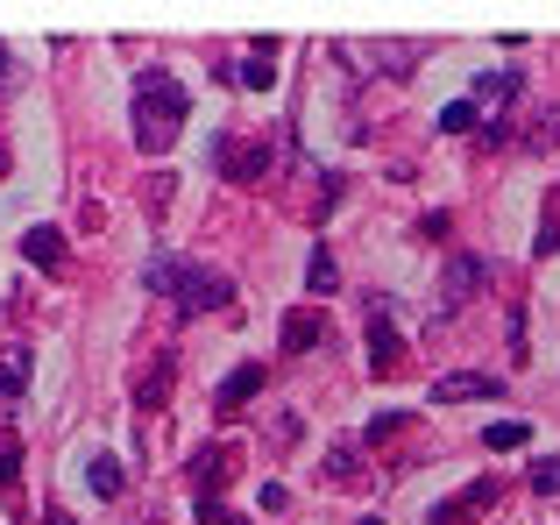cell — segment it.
Returning a JSON list of instances; mask_svg holds the SVG:
<instances>
[{
    "label": "cell",
    "mask_w": 560,
    "mask_h": 525,
    "mask_svg": "<svg viewBox=\"0 0 560 525\" xmlns=\"http://www.w3.org/2000/svg\"><path fill=\"white\" fill-rule=\"evenodd\" d=\"M341 284V270H334V249H313L305 256V291H334Z\"/></svg>",
    "instance_id": "obj_19"
},
{
    "label": "cell",
    "mask_w": 560,
    "mask_h": 525,
    "mask_svg": "<svg viewBox=\"0 0 560 525\" xmlns=\"http://www.w3.org/2000/svg\"><path fill=\"white\" fill-rule=\"evenodd\" d=\"M14 79V57H8V43H0V85H8Z\"/></svg>",
    "instance_id": "obj_25"
},
{
    "label": "cell",
    "mask_w": 560,
    "mask_h": 525,
    "mask_svg": "<svg viewBox=\"0 0 560 525\" xmlns=\"http://www.w3.org/2000/svg\"><path fill=\"white\" fill-rule=\"evenodd\" d=\"M8 171H14V150H8V142H0V178H8Z\"/></svg>",
    "instance_id": "obj_27"
},
{
    "label": "cell",
    "mask_w": 560,
    "mask_h": 525,
    "mask_svg": "<svg viewBox=\"0 0 560 525\" xmlns=\"http://www.w3.org/2000/svg\"><path fill=\"white\" fill-rule=\"evenodd\" d=\"M262 384H270V370H262V362H242V370H234L228 384H220V398H213V405H220V412H242V405L256 398Z\"/></svg>",
    "instance_id": "obj_11"
},
{
    "label": "cell",
    "mask_w": 560,
    "mask_h": 525,
    "mask_svg": "<svg viewBox=\"0 0 560 525\" xmlns=\"http://www.w3.org/2000/svg\"><path fill=\"white\" fill-rule=\"evenodd\" d=\"M319 327H327V319H319L313 305L284 313V355H305V348H319Z\"/></svg>",
    "instance_id": "obj_12"
},
{
    "label": "cell",
    "mask_w": 560,
    "mask_h": 525,
    "mask_svg": "<svg viewBox=\"0 0 560 525\" xmlns=\"http://www.w3.org/2000/svg\"><path fill=\"white\" fill-rule=\"evenodd\" d=\"M440 128H447V136H468V128H476V100H454V107H440Z\"/></svg>",
    "instance_id": "obj_21"
},
{
    "label": "cell",
    "mask_w": 560,
    "mask_h": 525,
    "mask_svg": "<svg viewBox=\"0 0 560 525\" xmlns=\"http://www.w3.org/2000/svg\"><path fill=\"white\" fill-rule=\"evenodd\" d=\"M525 441H533L525 419H490V427H482V447H490V455H518Z\"/></svg>",
    "instance_id": "obj_15"
},
{
    "label": "cell",
    "mask_w": 560,
    "mask_h": 525,
    "mask_svg": "<svg viewBox=\"0 0 560 525\" xmlns=\"http://www.w3.org/2000/svg\"><path fill=\"white\" fill-rule=\"evenodd\" d=\"M28 376H36V348L22 334H0V398H22Z\"/></svg>",
    "instance_id": "obj_7"
},
{
    "label": "cell",
    "mask_w": 560,
    "mask_h": 525,
    "mask_svg": "<svg viewBox=\"0 0 560 525\" xmlns=\"http://www.w3.org/2000/svg\"><path fill=\"white\" fill-rule=\"evenodd\" d=\"M199 525H248V518H234L220 498H199Z\"/></svg>",
    "instance_id": "obj_23"
},
{
    "label": "cell",
    "mask_w": 560,
    "mask_h": 525,
    "mask_svg": "<svg viewBox=\"0 0 560 525\" xmlns=\"http://www.w3.org/2000/svg\"><path fill=\"white\" fill-rule=\"evenodd\" d=\"M270 71H277V36H256V57H248L234 79H242L248 93H270Z\"/></svg>",
    "instance_id": "obj_14"
},
{
    "label": "cell",
    "mask_w": 560,
    "mask_h": 525,
    "mask_svg": "<svg viewBox=\"0 0 560 525\" xmlns=\"http://www.w3.org/2000/svg\"><path fill=\"white\" fill-rule=\"evenodd\" d=\"M533 490H547V498L560 490V462H553V455H539V462H533Z\"/></svg>",
    "instance_id": "obj_22"
},
{
    "label": "cell",
    "mask_w": 560,
    "mask_h": 525,
    "mask_svg": "<svg viewBox=\"0 0 560 525\" xmlns=\"http://www.w3.org/2000/svg\"><path fill=\"white\" fill-rule=\"evenodd\" d=\"M234 476V447H213V455H199L191 462V483L206 490V498H220V483Z\"/></svg>",
    "instance_id": "obj_13"
},
{
    "label": "cell",
    "mask_w": 560,
    "mask_h": 525,
    "mask_svg": "<svg viewBox=\"0 0 560 525\" xmlns=\"http://www.w3.org/2000/svg\"><path fill=\"white\" fill-rule=\"evenodd\" d=\"M476 284H482V256H454V262H447V284H440V319L462 313Z\"/></svg>",
    "instance_id": "obj_9"
},
{
    "label": "cell",
    "mask_w": 560,
    "mask_h": 525,
    "mask_svg": "<svg viewBox=\"0 0 560 525\" xmlns=\"http://www.w3.org/2000/svg\"><path fill=\"white\" fill-rule=\"evenodd\" d=\"M355 525H383V518H355Z\"/></svg>",
    "instance_id": "obj_28"
},
{
    "label": "cell",
    "mask_w": 560,
    "mask_h": 525,
    "mask_svg": "<svg viewBox=\"0 0 560 525\" xmlns=\"http://www.w3.org/2000/svg\"><path fill=\"white\" fill-rule=\"evenodd\" d=\"M256 504H262V512H284L291 490H284V483H262V490H256Z\"/></svg>",
    "instance_id": "obj_24"
},
{
    "label": "cell",
    "mask_w": 560,
    "mask_h": 525,
    "mask_svg": "<svg viewBox=\"0 0 560 525\" xmlns=\"http://www.w3.org/2000/svg\"><path fill=\"white\" fill-rule=\"evenodd\" d=\"M43 525H79V518H71V512H43Z\"/></svg>",
    "instance_id": "obj_26"
},
{
    "label": "cell",
    "mask_w": 560,
    "mask_h": 525,
    "mask_svg": "<svg viewBox=\"0 0 560 525\" xmlns=\"http://www.w3.org/2000/svg\"><path fill=\"white\" fill-rule=\"evenodd\" d=\"M497 498H504V483H468L462 498L433 504V512H425V525H468V518H482V512H490Z\"/></svg>",
    "instance_id": "obj_6"
},
{
    "label": "cell",
    "mask_w": 560,
    "mask_h": 525,
    "mask_svg": "<svg viewBox=\"0 0 560 525\" xmlns=\"http://www.w3.org/2000/svg\"><path fill=\"white\" fill-rule=\"evenodd\" d=\"M334 57H341V65H355L362 79H405V71L425 57V43H390V36H383V43H362V36H341V43H334Z\"/></svg>",
    "instance_id": "obj_2"
},
{
    "label": "cell",
    "mask_w": 560,
    "mask_h": 525,
    "mask_svg": "<svg viewBox=\"0 0 560 525\" xmlns=\"http://www.w3.org/2000/svg\"><path fill=\"white\" fill-rule=\"evenodd\" d=\"M185 114H191V93H185L178 79H164V71H150V79L136 85V142H142L150 156L178 142Z\"/></svg>",
    "instance_id": "obj_1"
},
{
    "label": "cell",
    "mask_w": 560,
    "mask_h": 525,
    "mask_svg": "<svg viewBox=\"0 0 560 525\" xmlns=\"http://www.w3.org/2000/svg\"><path fill=\"white\" fill-rule=\"evenodd\" d=\"M553 128H560V121H553Z\"/></svg>",
    "instance_id": "obj_29"
},
{
    "label": "cell",
    "mask_w": 560,
    "mask_h": 525,
    "mask_svg": "<svg viewBox=\"0 0 560 525\" xmlns=\"http://www.w3.org/2000/svg\"><path fill=\"white\" fill-rule=\"evenodd\" d=\"M327 476H334L341 490H362V455H355L348 441H334V447H327Z\"/></svg>",
    "instance_id": "obj_17"
},
{
    "label": "cell",
    "mask_w": 560,
    "mask_h": 525,
    "mask_svg": "<svg viewBox=\"0 0 560 525\" xmlns=\"http://www.w3.org/2000/svg\"><path fill=\"white\" fill-rule=\"evenodd\" d=\"M390 319H397V305H390V299H370V370H376V376H390L397 355H405V341H397Z\"/></svg>",
    "instance_id": "obj_5"
},
{
    "label": "cell",
    "mask_w": 560,
    "mask_h": 525,
    "mask_svg": "<svg viewBox=\"0 0 560 525\" xmlns=\"http://www.w3.org/2000/svg\"><path fill=\"white\" fill-rule=\"evenodd\" d=\"M22 256L36 262L43 277H65V235H57V228H28V235H22Z\"/></svg>",
    "instance_id": "obj_10"
},
{
    "label": "cell",
    "mask_w": 560,
    "mask_h": 525,
    "mask_svg": "<svg viewBox=\"0 0 560 525\" xmlns=\"http://www.w3.org/2000/svg\"><path fill=\"white\" fill-rule=\"evenodd\" d=\"M178 277H185V256H164V249H156L150 262H142V291H171V299H178Z\"/></svg>",
    "instance_id": "obj_16"
},
{
    "label": "cell",
    "mask_w": 560,
    "mask_h": 525,
    "mask_svg": "<svg viewBox=\"0 0 560 525\" xmlns=\"http://www.w3.org/2000/svg\"><path fill=\"white\" fill-rule=\"evenodd\" d=\"M85 490H93V498H121V462L93 455V462H85Z\"/></svg>",
    "instance_id": "obj_18"
},
{
    "label": "cell",
    "mask_w": 560,
    "mask_h": 525,
    "mask_svg": "<svg viewBox=\"0 0 560 525\" xmlns=\"http://www.w3.org/2000/svg\"><path fill=\"white\" fill-rule=\"evenodd\" d=\"M213 164H220V178H228V185H256V178H270V142H256V136H220L213 142Z\"/></svg>",
    "instance_id": "obj_3"
},
{
    "label": "cell",
    "mask_w": 560,
    "mask_h": 525,
    "mask_svg": "<svg viewBox=\"0 0 560 525\" xmlns=\"http://www.w3.org/2000/svg\"><path fill=\"white\" fill-rule=\"evenodd\" d=\"M497 390H504V376L454 370V376H440V384H433V398H440V405H476V398H497Z\"/></svg>",
    "instance_id": "obj_8"
},
{
    "label": "cell",
    "mask_w": 560,
    "mask_h": 525,
    "mask_svg": "<svg viewBox=\"0 0 560 525\" xmlns=\"http://www.w3.org/2000/svg\"><path fill=\"white\" fill-rule=\"evenodd\" d=\"M228 299H234V284H228L220 270H206V262H185V277H178V313H185V319L220 313Z\"/></svg>",
    "instance_id": "obj_4"
},
{
    "label": "cell",
    "mask_w": 560,
    "mask_h": 525,
    "mask_svg": "<svg viewBox=\"0 0 560 525\" xmlns=\"http://www.w3.org/2000/svg\"><path fill=\"white\" fill-rule=\"evenodd\" d=\"M476 93H482V107H511V100L525 93V79H518V71H504V79H482Z\"/></svg>",
    "instance_id": "obj_20"
}]
</instances>
